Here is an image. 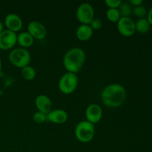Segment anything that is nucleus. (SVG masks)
I'll use <instances>...</instances> for the list:
<instances>
[{
    "label": "nucleus",
    "mask_w": 152,
    "mask_h": 152,
    "mask_svg": "<svg viewBox=\"0 0 152 152\" xmlns=\"http://www.w3.org/2000/svg\"><path fill=\"white\" fill-rule=\"evenodd\" d=\"M101 98L103 105L108 108H118L126 100V91L120 84L108 85L102 90Z\"/></svg>",
    "instance_id": "nucleus-1"
},
{
    "label": "nucleus",
    "mask_w": 152,
    "mask_h": 152,
    "mask_svg": "<svg viewBox=\"0 0 152 152\" xmlns=\"http://www.w3.org/2000/svg\"><path fill=\"white\" fill-rule=\"evenodd\" d=\"M86 54L80 48H72L63 56V66L67 72L77 74L83 68Z\"/></svg>",
    "instance_id": "nucleus-2"
},
{
    "label": "nucleus",
    "mask_w": 152,
    "mask_h": 152,
    "mask_svg": "<svg viewBox=\"0 0 152 152\" xmlns=\"http://www.w3.org/2000/svg\"><path fill=\"white\" fill-rule=\"evenodd\" d=\"M74 134L79 141L82 142H89L94 137V126L87 120L81 121L76 126Z\"/></svg>",
    "instance_id": "nucleus-3"
},
{
    "label": "nucleus",
    "mask_w": 152,
    "mask_h": 152,
    "mask_svg": "<svg viewBox=\"0 0 152 152\" xmlns=\"http://www.w3.org/2000/svg\"><path fill=\"white\" fill-rule=\"evenodd\" d=\"M8 58L12 65L19 68H23L29 65L31 59L30 52L23 48L13 49L9 53Z\"/></svg>",
    "instance_id": "nucleus-4"
},
{
    "label": "nucleus",
    "mask_w": 152,
    "mask_h": 152,
    "mask_svg": "<svg viewBox=\"0 0 152 152\" xmlns=\"http://www.w3.org/2000/svg\"><path fill=\"white\" fill-rule=\"evenodd\" d=\"M78 77L77 74L66 72L61 77L59 81V88L62 93L70 94L74 92L78 86Z\"/></svg>",
    "instance_id": "nucleus-5"
},
{
    "label": "nucleus",
    "mask_w": 152,
    "mask_h": 152,
    "mask_svg": "<svg viewBox=\"0 0 152 152\" xmlns=\"http://www.w3.org/2000/svg\"><path fill=\"white\" fill-rule=\"evenodd\" d=\"M77 19L83 25H89L94 18V10L89 3H83L77 8L76 12Z\"/></svg>",
    "instance_id": "nucleus-6"
},
{
    "label": "nucleus",
    "mask_w": 152,
    "mask_h": 152,
    "mask_svg": "<svg viewBox=\"0 0 152 152\" xmlns=\"http://www.w3.org/2000/svg\"><path fill=\"white\" fill-rule=\"evenodd\" d=\"M117 26L119 33L123 37H132L136 31L135 22L130 17H121L117 22Z\"/></svg>",
    "instance_id": "nucleus-7"
},
{
    "label": "nucleus",
    "mask_w": 152,
    "mask_h": 152,
    "mask_svg": "<svg viewBox=\"0 0 152 152\" xmlns=\"http://www.w3.org/2000/svg\"><path fill=\"white\" fill-rule=\"evenodd\" d=\"M17 43V35L9 30H4L0 34V49L10 50Z\"/></svg>",
    "instance_id": "nucleus-8"
},
{
    "label": "nucleus",
    "mask_w": 152,
    "mask_h": 152,
    "mask_svg": "<svg viewBox=\"0 0 152 152\" xmlns=\"http://www.w3.org/2000/svg\"><path fill=\"white\" fill-rule=\"evenodd\" d=\"M28 33L34 39L41 40L47 36V29L39 21H32L28 25Z\"/></svg>",
    "instance_id": "nucleus-9"
},
{
    "label": "nucleus",
    "mask_w": 152,
    "mask_h": 152,
    "mask_svg": "<svg viewBox=\"0 0 152 152\" xmlns=\"http://www.w3.org/2000/svg\"><path fill=\"white\" fill-rule=\"evenodd\" d=\"M86 120L92 124L99 123L102 117V110L97 104H91L86 110Z\"/></svg>",
    "instance_id": "nucleus-10"
},
{
    "label": "nucleus",
    "mask_w": 152,
    "mask_h": 152,
    "mask_svg": "<svg viewBox=\"0 0 152 152\" xmlns=\"http://www.w3.org/2000/svg\"><path fill=\"white\" fill-rule=\"evenodd\" d=\"M4 25L7 29L10 31L16 33L20 31L22 28V19L16 13H9L4 18Z\"/></svg>",
    "instance_id": "nucleus-11"
},
{
    "label": "nucleus",
    "mask_w": 152,
    "mask_h": 152,
    "mask_svg": "<svg viewBox=\"0 0 152 152\" xmlns=\"http://www.w3.org/2000/svg\"><path fill=\"white\" fill-rule=\"evenodd\" d=\"M35 105L39 111L46 115L52 111V102L46 95H39L35 99Z\"/></svg>",
    "instance_id": "nucleus-12"
},
{
    "label": "nucleus",
    "mask_w": 152,
    "mask_h": 152,
    "mask_svg": "<svg viewBox=\"0 0 152 152\" xmlns=\"http://www.w3.org/2000/svg\"><path fill=\"white\" fill-rule=\"evenodd\" d=\"M68 114L62 109L52 110L47 114V120L54 124H63L68 120Z\"/></svg>",
    "instance_id": "nucleus-13"
},
{
    "label": "nucleus",
    "mask_w": 152,
    "mask_h": 152,
    "mask_svg": "<svg viewBox=\"0 0 152 152\" xmlns=\"http://www.w3.org/2000/svg\"><path fill=\"white\" fill-rule=\"evenodd\" d=\"M94 31L89 25H81L77 28L76 31V37L82 42L88 41L93 36Z\"/></svg>",
    "instance_id": "nucleus-14"
},
{
    "label": "nucleus",
    "mask_w": 152,
    "mask_h": 152,
    "mask_svg": "<svg viewBox=\"0 0 152 152\" xmlns=\"http://www.w3.org/2000/svg\"><path fill=\"white\" fill-rule=\"evenodd\" d=\"M34 42V39L28 32H22L17 35V43L23 48L32 46Z\"/></svg>",
    "instance_id": "nucleus-15"
},
{
    "label": "nucleus",
    "mask_w": 152,
    "mask_h": 152,
    "mask_svg": "<svg viewBox=\"0 0 152 152\" xmlns=\"http://www.w3.org/2000/svg\"><path fill=\"white\" fill-rule=\"evenodd\" d=\"M150 28H151V25L148 22L147 19H145V18H141L135 22V30L141 34L147 33L150 30Z\"/></svg>",
    "instance_id": "nucleus-16"
},
{
    "label": "nucleus",
    "mask_w": 152,
    "mask_h": 152,
    "mask_svg": "<svg viewBox=\"0 0 152 152\" xmlns=\"http://www.w3.org/2000/svg\"><path fill=\"white\" fill-rule=\"evenodd\" d=\"M21 74H22V77L24 80L31 81V80H33L35 78L36 70L32 66L28 65V66L22 68Z\"/></svg>",
    "instance_id": "nucleus-17"
},
{
    "label": "nucleus",
    "mask_w": 152,
    "mask_h": 152,
    "mask_svg": "<svg viewBox=\"0 0 152 152\" xmlns=\"http://www.w3.org/2000/svg\"><path fill=\"white\" fill-rule=\"evenodd\" d=\"M119 13L121 17H130L133 13V9L129 3L122 2L120 7H118Z\"/></svg>",
    "instance_id": "nucleus-18"
},
{
    "label": "nucleus",
    "mask_w": 152,
    "mask_h": 152,
    "mask_svg": "<svg viewBox=\"0 0 152 152\" xmlns=\"http://www.w3.org/2000/svg\"><path fill=\"white\" fill-rule=\"evenodd\" d=\"M107 19L111 22H117L120 20L121 18L120 13H119L118 9H112L108 8V10L106 12Z\"/></svg>",
    "instance_id": "nucleus-19"
},
{
    "label": "nucleus",
    "mask_w": 152,
    "mask_h": 152,
    "mask_svg": "<svg viewBox=\"0 0 152 152\" xmlns=\"http://www.w3.org/2000/svg\"><path fill=\"white\" fill-rule=\"evenodd\" d=\"M33 120L37 124H42V123H45L47 120V115L45 114L44 113L40 112V111H37L34 113V116H33Z\"/></svg>",
    "instance_id": "nucleus-20"
},
{
    "label": "nucleus",
    "mask_w": 152,
    "mask_h": 152,
    "mask_svg": "<svg viewBox=\"0 0 152 152\" xmlns=\"http://www.w3.org/2000/svg\"><path fill=\"white\" fill-rule=\"evenodd\" d=\"M135 16H138V17L143 18L144 16H146L147 13H148V11H147L146 8H145L144 6L140 5L137 6V7H134V8L133 9V13Z\"/></svg>",
    "instance_id": "nucleus-21"
},
{
    "label": "nucleus",
    "mask_w": 152,
    "mask_h": 152,
    "mask_svg": "<svg viewBox=\"0 0 152 152\" xmlns=\"http://www.w3.org/2000/svg\"><path fill=\"white\" fill-rule=\"evenodd\" d=\"M89 25H90V27L93 31H98V30H99L102 28V22L98 18H94L93 20L89 24Z\"/></svg>",
    "instance_id": "nucleus-22"
},
{
    "label": "nucleus",
    "mask_w": 152,
    "mask_h": 152,
    "mask_svg": "<svg viewBox=\"0 0 152 152\" xmlns=\"http://www.w3.org/2000/svg\"><path fill=\"white\" fill-rule=\"evenodd\" d=\"M123 1L121 0H105V3L108 8L112 9H118L120 5Z\"/></svg>",
    "instance_id": "nucleus-23"
},
{
    "label": "nucleus",
    "mask_w": 152,
    "mask_h": 152,
    "mask_svg": "<svg viewBox=\"0 0 152 152\" xmlns=\"http://www.w3.org/2000/svg\"><path fill=\"white\" fill-rule=\"evenodd\" d=\"M130 4L134 6V7H137V6L142 5V4L143 3L142 0H130Z\"/></svg>",
    "instance_id": "nucleus-24"
},
{
    "label": "nucleus",
    "mask_w": 152,
    "mask_h": 152,
    "mask_svg": "<svg viewBox=\"0 0 152 152\" xmlns=\"http://www.w3.org/2000/svg\"><path fill=\"white\" fill-rule=\"evenodd\" d=\"M147 20L149 22V24L152 25V7L148 11L147 13Z\"/></svg>",
    "instance_id": "nucleus-25"
},
{
    "label": "nucleus",
    "mask_w": 152,
    "mask_h": 152,
    "mask_svg": "<svg viewBox=\"0 0 152 152\" xmlns=\"http://www.w3.org/2000/svg\"><path fill=\"white\" fill-rule=\"evenodd\" d=\"M3 31H4V25H3L2 22L0 21V34H1Z\"/></svg>",
    "instance_id": "nucleus-26"
},
{
    "label": "nucleus",
    "mask_w": 152,
    "mask_h": 152,
    "mask_svg": "<svg viewBox=\"0 0 152 152\" xmlns=\"http://www.w3.org/2000/svg\"><path fill=\"white\" fill-rule=\"evenodd\" d=\"M1 59H0V71H1Z\"/></svg>",
    "instance_id": "nucleus-27"
}]
</instances>
